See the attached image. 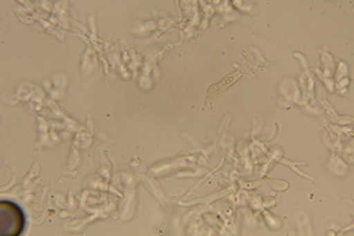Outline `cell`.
Wrapping results in <instances>:
<instances>
[{
  "label": "cell",
  "mask_w": 354,
  "mask_h": 236,
  "mask_svg": "<svg viewBox=\"0 0 354 236\" xmlns=\"http://www.w3.org/2000/svg\"><path fill=\"white\" fill-rule=\"evenodd\" d=\"M26 226V217L21 208L10 201L0 202V233L3 236H17Z\"/></svg>",
  "instance_id": "6da1fadb"
}]
</instances>
